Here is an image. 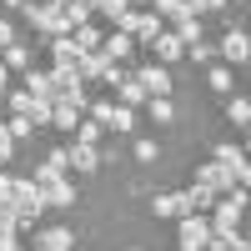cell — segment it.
<instances>
[{
	"label": "cell",
	"mask_w": 251,
	"mask_h": 251,
	"mask_svg": "<svg viewBox=\"0 0 251 251\" xmlns=\"http://www.w3.org/2000/svg\"><path fill=\"white\" fill-rule=\"evenodd\" d=\"M0 131H5L10 141H25V136H35V126H30V116H5V121H0Z\"/></svg>",
	"instance_id": "25"
},
{
	"label": "cell",
	"mask_w": 251,
	"mask_h": 251,
	"mask_svg": "<svg viewBox=\"0 0 251 251\" xmlns=\"http://www.w3.org/2000/svg\"><path fill=\"white\" fill-rule=\"evenodd\" d=\"M25 91L35 100H50V71H25Z\"/></svg>",
	"instance_id": "26"
},
{
	"label": "cell",
	"mask_w": 251,
	"mask_h": 251,
	"mask_svg": "<svg viewBox=\"0 0 251 251\" xmlns=\"http://www.w3.org/2000/svg\"><path fill=\"white\" fill-rule=\"evenodd\" d=\"M0 121H5V116H0Z\"/></svg>",
	"instance_id": "48"
},
{
	"label": "cell",
	"mask_w": 251,
	"mask_h": 251,
	"mask_svg": "<svg viewBox=\"0 0 251 251\" xmlns=\"http://www.w3.org/2000/svg\"><path fill=\"white\" fill-rule=\"evenodd\" d=\"M106 66H111V60L100 55V50H91V55L75 60V75H80V80H106Z\"/></svg>",
	"instance_id": "16"
},
{
	"label": "cell",
	"mask_w": 251,
	"mask_h": 251,
	"mask_svg": "<svg viewBox=\"0 0 251 251\" xmlns=\"http://www.w3.org/2000/svg\"><path fill=\"white\" fill-rule=\"evenodd\" d=\"M40 211H46V196H40V186H35L30 176H15V231L35 226Z\"/></svg>",
	"instance_id": "1"
},
{
	"label": "cell",
	"mask_w": 251,
	"mask_h": 251,
	"mask_svg": "<svg viewBox=\"0 0 251 251\" xmlns=\"http://www.w3.org/2000/svg\"><path fill=\"white\" fill-rule=\"evenodd\" d=\"M75 121H80V111L75 106H66V100H50V126H55V131H75Z\"/></svg>",
	"instance_id": "18"
},
{
	"label": "cell",
	"mask_w": 251,
	"mask_h": 251,
	"mask_svg": "<svg viewBox=\"0 0 251 251\" xmlns=\"http://www.w3.org/2000/svg\"><path fill=\"white\" fill-rule=\"evenodd\" d=\"M181 50H186V46H181V35H176V30H161V35L151 40L156 66H171V60H181Z\"/></svg>",
	"instance_id": "13"
},
{
	"label": "cell",
	"mask_w": 251,
	"mask_h": 251,
	"mask_svg": "<svg viewBox=\"0 0 251 251\" xmlns=\"http://www.w3.org/2000/svg\"><path fill=\"white\" fill-rule=\"evenodd\" d=\"M0 5H5V10H25V0H0Z\"/></svg>",
	"instance_id": "42"
},
{
	"label": "cell",
	"mask_w": 251,
	"mask_h": 251,
	"mask_svg": "<svg viewBox=\"0 0 251 251\" xmlns=\"http://www.w3.org/2000/svg\"><path fill=\"white\" fill-rule=\"evenodd\" d=\"M20 241H15V231H0V251H15Z\"/></svg>",
	"instance_id": "41"
},
{
	"label": "cell",
	"mask_w": 251,
	"mask_h": 251,
	"mask_svg": "<svg viewBox=\"0 0 251 251\" xmlns=\"http://www.w3.org/2000/svg\"><path fill=\"white\" fill-rule=\"evenodd\" d=\"M226 121H231V126H251V100L231 96V100H226Z\"/></svg>",
	"instance_id": "27"
},
{
	"label": "cell",
	"mask_w": 251,
	"mask_h": 251,
	"mask_svg": "<svg viewBox=\"0 0 251 251\" xmlns=\"http://www.w3.org/2000/svg\"><path fill=\"white\" fill-rule=\"evenodd\" d=\"M116 30H126L131 40H146V46H151V40H156L166 25H161V15H156V10H136V5H131V10L116 20Z\"/></svg>",
	"instance_id": "2"
},
{
	"label": "cell",
	"mask_w": 251,
	"mask_h": 251,
	"mask_svg": "<svg viewBox=\"0 0 251 251\" xmlns=\"http://www.w3.org/2000/svg\"><path fill=\"white\" fill-rule=\"evenodd\" d=\"M196 186H206V191H216V196H226V191H231V171H226V166L221 161H201L196 166Z\"/></svg>",
	"instance_id": "5"
},
{
	"label": "cell",
	"mask_w": 251,
	"mask_h": 251,
	"mask_svg": "<svg viewBox=\"0 0 251 251\" xmlns=\"http://www.w3.org/2000/svg\"><path fill=\"white\" fill-rule=\"evenodd\" d=\"M131 251H141V246H131Z\"/></svg>",
	"instance_id": "46"
},
{
	"label": "cell",
	"mask_w": 251,
	"mask_h": 251,
	"mask_svg": "<svg viewBox=\"0 0 251 251\" xmlns=\"http://www.w3.org/2000/svg\"><path fill=\"white\" fill-rule=\"evenodd\" d=\"M55 5H60V15H66V25H71V30L91 20V5H86V0H55Z\"/></svg>",
	"instance_id": "21"
},
{
	"label": "cell",
	"mask_w": 251,
	"mask_h": 251,
	"mask_svg": "<svg viewBox=\"0 0 251 251\" xmlns=\"http://www.w3.org/2000/svg\"><path fill=\"white\" fill-rule=\"evenodd\" d=\"M10 156H15V141H10L5 131H0V161H10Z\"/></svg>",
	"instance_id": "39"
},
{
	"label": "cell",
	"mask_w": 251,
	"mask_h": 251,
	"mask_svg": "<svg viewBox=\"0 0 251 251\" xmlns=\"http://www.w3.org/2000/svg\"><path fill=\"white\" fill-rule=\"evenodd\" d=\"M71 46H75L80 55H91V50H100V30H96L91 20H86V25H75V30H71Z\"/></svg>",
	"instance_id": "19"
},
{
	"label": "cell",
	"mask_w": 251,
	"mask_h": 251,
	"mask_svg": "<svg viewBox=\"0 0 251 251\" xmlns=\"http://www.w3.org/2000/svg\"><path fill=\"white\" fill-rule=\"evenodd\" d=\"M206 86L221 91V96H231V66H211V71H206Z\"/></svg>",
	"instance_id": "29"
},
{
	"label": "cell",
	"mask_w": 251,
	"mask_h": 251,
	"mask_svg": "<svg viewBox=\"0 0 251 251\" xmlns=\"http://www.w3.org/2000/svg\"><path fill=\"white\" fill-rule=\"evenodd\" d=\"M10 40H15V25H10V20H0V46H10Z\"/></svg>",
	"instance_id": "40"
},
{
	"label": "cell",
	"mask_w": 251,
	"mask_h": 251,
	"mask_svg": "<svg viewBox=\"0 0 251 251\" xmlns=\"http://www.w3.org/2000/svg\"><path fill=\"white\" fill-rule=\"evenodd\" d=\"M136 80H141V91H146V96H171V86H176L171 71H166V66H151V60L136 71Z\"/></svg>",
	"instance_id": "6"
},
{
	"label": "cell",
	"mask_w": 251,
	"mask_h": 251,
	"mask_svg": "<svg viewBox=\"0 0 251 251\" xmlns=\"http://www.w3.org/2000/svg\"><path fill=\"white\" fill-rule=\"evenodd\" d=\"M40 196H46V206H55V211H71V206L80 201V196H75V186H71V176L46 181V186H40Z\"/></svg>",
	"instance_id": "7"
},
{
	"label": "cell",
	"mask_w": 251,
	"mask_h": 251,
	"mask_svg": "<svg viewBox=\"0 0 251 251\" xmlns=\"http://www.w3.org/2000/svg\"><path fill=\"white\" fill-rule=\"evenodd\" d=\"M151 100V121H176V106H171V96H146Z\"/></svg>",
	"instance_id": "32"
},
{
	"label": "cell",
	"mask_w": 251,
	"mask_h": 251,
	"mask_svg": "<svg viewBox=\"0 0 251 251\" xmlns=\"http://www.w3.org/2000/svg\"><path fill=\"white\" fill-rule=\"evenodd\" d=\"M86 5H91V0H86Z\"/></svg>",
	"instance_id": "47"
},
{
	"label": "cell",
	"mask_w": 251,
	"mask_h": 251,
	"mask_svg": "<svg viewBox=\"0 0 251 251\" xmlns=\"http://www.w3.org/2000/svg\"><path fill=\"white\" fill-rule=\"evenodd\" d=\"M186 15H206V10H226V0H181Z\"/></svg>",
	"instance_id": "35"
},
{
	"label": "cell",
	"mask_w": 251,
	"mask_h": 251,
	"mask_svg": "<svg viewBox=\"0 0 251 251\" xmlns=\"http://www.w3.org/2000/svg\"><path fill=\"white\" fill-rule=\"evenodd\" d=\"M131 50H136V40L126 35V30H111V35H100V55H106V60H126Z\"/></svg>",
	"instance_id": "14"
},
{
	"label": "cell",
	"mask_w": 251,
	"mask_h": 251,
	"mask_svg": "<svg viewBox=\"0 0 251 251\" xmlns=\"http://www.w3.org/2000/svg\"><path fill=\"white\" fill-rule=\"evenodd\" d=\"M236 246H246L241 231H211L206 236V251H236Z\"/></svg>",
	"instance_id": "24"
},
{
	"label": "cell",
	"mask_w": 251,
	"mask_h": 251,
	"mask_svg": "<svg viewBox=\"0 0 251 251\" xmlns=\"http://www.w3.org/2000/svg\"><path fill=\"white\" fill-rule=\"evenodd\" d=\"M246 50H251L246 46V30H226L221 46H216V55L226 60V66H246Z\"/></svg>",
	"instance_id": "10"
},
{
	"label": "cell",
	"mask_w": 251,
	"mask_h": 251,
	"mask_svg": "<svg viewBox=\"0 0 251 251\" xmlns=\"http://www.w3.org/2000/svg\"><path fill=\"white\" fill-rule=\"evenodd\" d=\"M46 46H50V60H55V66H75V60H80V50L71 46V35H55V40H46Z\"/></svg>",
	"instance_id": "20"
},
{
	"label": "cell",
	"mask_w": 251,
	"mask_h": 251,
	"mask_svg": "<svg viewBox=\"0 0 251 251\" xmlns=\"http://www.w3.org/2000/svg\"><path fill=\"white\" fill-rule=\"evenodd\" d=\"M151 216H176V191H161V196H151Z\"/></svg>",
	"instance_id": "33"
},
{
	"label": "cell",
	"mask_w": 251,
	"mask_h": 251,
	"mask_svg": "<svg viewBox=\"0 0 251 251\" xmlns=\"http://www.w3.org/2000/svg\"><path fill=\"white\" fill-rule=\"evenodd\" d=\"M66 161H71V171L91 176L96 166H100V151H96V146H86V141H71V146H66Z\"/></svg>",
	"instance_id": "9"
},
{
	"label": "cell",
	"mask_w": 251,
	"mask_h": 251,
	"mask_svg": "<svg viewBox=\"0 0 251 251\" xmlns=\"http://www.w3.org/2000/svg\"><path fill=\"white\" fill-rule=\"evenodd\" d=\"M216 161L226 166V171H231V181H236V186H246V151H241V146L221 141V146H216Z\"/></svg>",
	"instance_id": "11"
},
{
	"label": "cell",
	"mask_w": 251,
	"mask_h": 251,
	"mask_svg": "<svg viewBox=\"0 0 251 251\" xmlns=\"http://www.w3.org/2000/svg\"><path fill=\"white\" fill-rule=\"evenodd\" d=\"M206 236H211V221H206L201 211L181 216V226H176V251H206Z\"/></svg>",
	"instance_id": "3"
},
{
	"label": "cell",
	"mask_w": 251,
	"mask_h": 251,
	"mask_svg": "<svg viewBox=\"0 0 251 251\" xmlns=\"http://www.w3.org/2000/svg\"><path fill=\"white\" fill-rule=\"evenodd\" d=\"M186 55H191L196 66H216V46H206V40H191V46H186Z\"/></svg>",
	"instance_id": "30"
},
{
	"label": "cell",
	"mask_w": 251,
	"mask_h": 251,
	"mask_svg": "<svg viewBox=\"0 0 251 251\" xmlns=\"http://www.w3.org/2000/svg\"><path fill=\"white\" fill-rule=\"evenodd\" d=\"M236 251H251V246H236Z\"/></svg>",
	"instance_id": "44"
},
{
	"label": "cell",
	"mask_w": 251,
	"mask_h": 251,
	"mask_svg": "<svg viewBox=\"0 0 251 251\" xmlns=\"http://www.w3.org/2000/svg\"><path fill=\"white\" fill-rule=\"evenodd\" d=\"M116 100H121V106H131V111H136L141 100H146V91H141V80H136V75H126L121 86H116Z\"/></svg>",
	"instance_id": "23"
},
{
	"label": "cell",
	"mask_w": 251,
	"mask_h": 251,
	"mask_svg": "<svg viewBox=\"0 0 251 251\" xmlns=\"http://www.w3.org/2000/svg\"><path fill=\"white\" fill-rule=\"evenodd\" d=\"M151 10H156L161 20H181V15H186V5H181V0H151Z\"/></svg>",
	"instance_id": "34"
},
{
	"label": "cell",
	"mask_w": 251,
	"mask_h": 251,
	"mask_svg": "<svg viewBox=\"0 0 251 251\" xmlns=\"http://www.w3.org/2000/svg\"><path fill=\"white\" fill-rule=\"evenodd\" d=\"M75 141L96 146V141H100V126H96V121H75Z\"/></svg>",
	"instance_id": "37"
},
{
	"label": "cell",
	"mask_w": 251,
	"mask_h": 251,
	"mask_svg": "<svg viewBox=\"0 0 251 251\" xmlns=\"http://www.w3.org/2000/svg\"><path fill=\"white\" fill-rule=\"evenodd\" d=\"M176 35H181V46L201 40V15H181V20H176ZM181 55H186V50H181Z\"/></svg>",
	"instance_id": "28"
},
{
	"label": "cell",
	"mask_w": 251,
	"mask_h": 251,
	"mask_svg": "<svg viewBox=\"0 0 251 251\" xmlns=\"http://www.w3.org/2000/svg\"><path fill=\"white\" fill-rule=\"evenodd\" d=\"M5 55H0V66L5 71H30V46L25 40H10V46H0Z\"/></svg>",
	"instance_id": "15"
},
{
	"label": "cell",
	"mask_w": 251,
	"mask_h": 251,
	"mask_svg": "<svg viewBox=\"0 0 251 251\" xmlns=\"http://www.w3.org/2000/svg\"><path fill=\"white\" fill-rule=\"evenodd\" d=\"M25 116H30V126H40V121H50V100H30V111H25Z\"/></svg>",
	"instance_id": "38"
},
{
	"label": "cell",
	"mask_w": 251,
	"mask_h": 251,
	"mask_svg": "<svg viewBox=\"0 0 251 251\" xmlns=\"http://www.w3.org/2000/svg\"><path fill=\"white\" fill-rule=\"evenodd\" d=\"M71 226H50V231H40V241H35V251H71Z\"/></svg>",
	"instance_id": "17"
},
{
	"label": "cell",
	"mask_w": 251,
	"mask_h": 251,
	"mask_svg": "<svg viewBox=\"0 0 251 251\" xmlns=\"http://www.w3.org/2000/svg\"><path fill=\"white\" fill-rule=\"evenodd\" d=\"M126 10H131V0H91V15H100V20H111V25H116V20H121Z\"/></svg>",
	"instance_id": "22"
},
{
	"label": "cell",
	"mask_w": 251,
	"mask_h": 251,
	"mask_svg": "<svg viewBox=\"0 0 251 251\" xmlns=\"http://www.w3.org/2000/svg\"><path fill=\"white\" fill-rule=\"evenodd\" d=\"M96 116V126H106V131H131L136 126V111L121 106V100H96V106H86Z\"/></svg>",
	"instance_id": "4"
},
{
	"label": "cell",
	"mask_w": 251,
	"mask_h": 251,
	"mask_svg": "<svg viewBox=\"0 0 251 251\" xmlns=\"http://www.w3.org/2000/svg\"><path fill=\"white\" fill-rule=\"evenodd\" d=\"M15 251H25V246H15Z\"/></svg>",
	"instance_id": "45"
},
{
	"label": "cell",
	"mask_w": 251,
	"mask_h": 251,
	"mask_svg": "<svg viewBox=\"0 0 251 251\" xmlns=\"http://www.w3.org/2000/svg\"><path fill=\"white\" fill-rule=\"evenodd\" d=\"M66 171H71V161H66V146H55V151H50L46 161L35 166V176H30V181H35V186H46V181H55V176H66Z\"/></svg>",
	"instance_id": "12"
},
{
	"label": "cell",
	"mask_w": 251,
	"mask_h": 251,
	"mask_svg": "<svg viewBox=\"0 0 251 251\" xmlns=\"http://www.w3.org/2000/svg\"><path fill=\"white\" fill-rule=\"evenodd\" d=\"M216 201V191H206V186H186V191H176V216H191V211H206V206Z\"/></svg>",
	"instance_id": "8"
},
{
	"label": "cell",
	"mask_w": 251,
	"mask_h": 251,
	"mask_svg": "<svg viewBox=\"0 0 251 251\" xmlns=\"http://www.w3.org/2000/svg\"><path fill=\"white\" fill-rule=\"evenodd\" d=\"M136 161L156 166V161H161V146H156V141H136Z\"/></svg>",
	"instance_id": "36"
},
{
	"label": "cell",
	"mask_w": 251,
	"mask_h": 251,
	"mask_svg": "<svg viewBox=\"0 0 251 251\" xmlns=\"http://www.w3.org/2000/svg\"><path fill=\"white\" fill-rule=\"evenodd\" d=\"M30 100H35V96L20 86V91H10V96H5V111H10V116H25V111H30Z\"/></svg>",
	"instance_id": "31"
},
{
	"label": "cell",
	"mask_w": 251,
	"mask_h": 251,
	"mask_svg": "<svg viewBox=\"0 0 251 251\" xmlns=\"http://www.w3.org/2000/svg\"><path fill=\"white\" fill-rule=\"evenodd\" d=\"M5 80H10V71H5V66H0V100H5Z\"/></svg>",
	"instance_id": "43"
}]
</instances>
